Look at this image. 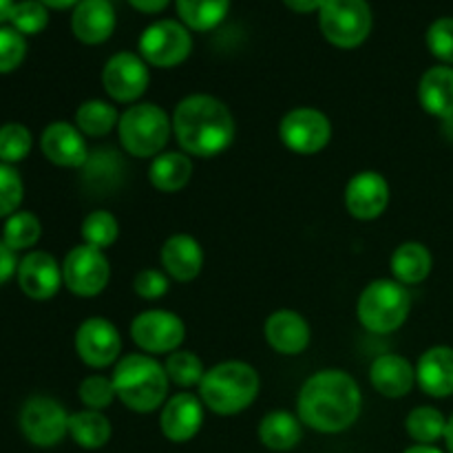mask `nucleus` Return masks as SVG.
<instances>
[{"mask_svg": "<svg viewBox=\"0 0 453 453\" xmlns=\"http://www.w3.org/2000/svg\"><path fill=\"white\" fill-rule=\"evenodd\" d=\"M22 197H25V186H22L20 175L12 164L0 162V219H7L20 208Z\"/></svg>", "mask_w": 453, "mask_h": 453, "instance_id": "nucleus-38", "label": "nucleus"}, {"mask_svg": "<svg viewBox=\"0 0 453 453\" xmlns=\"http://www.w3.org/2000/svg\"><path fill=\"white\" fill-rule=\"evenodd\" d=\"M71 29L84 44H100L115 29V9L111 0H80L71 16Z\"/></svg>", "mask_w": 453, "mask_h": 453, "instance_id": "nucleus-20", "label": "nucleus"}, {"mask_svg": "<svg viewBox=\"0 0 453 453\" xmlns=\"http://www.w3.org/2000/svg\"><path fill=\"white\" fill-rule=\"evenodd\" d=\"M13 4H16L13 0H0V22L9 20V13H12Z\"/></svg>", "mask_w": 453, "mask_h": 453, "instance_id": "nucleus-46", "label": "nucleus"}, {"mask_svg": "<svg viewBox=\"0 0 453 453\" xmlns=\"http://www.w3.org/2000/svg\"><path fill=\"white\" fill-rule=\"evenodd\" d=\"M162 265L171 279L188 283L199 277L203 268V250L190 234H173L162 246Z\"/></svg>", "mask_w": 453, "mask_h": 453, "instance_id": "nucleus-22", "label": "nucleus"}, {"mask_svg": "<svg viewBox=\"0 0 453 453\" xmlns=\"http://www.w3.org/2000/svg\"><path fill=\"white\" fill-rule=\"evenodd\" d=\"M113 388L119 401L137 414H150L166 403L168 380L166 367L159 365L149 354H128L115 365Z\"/></svg>", "mask_w": 453, "mask_h": 453, "instance_id": "nucleus-3", "label": "nucleus"}, {"mask_svg": "<svg viewBox=\"0 0 453 453\" xmlns=\"http://www.w3.org/2000/svg\"><path fill=\"white\" fill-rule=\"evenodd\" d=\"M131 336L140 349L149 354L177 352L186 339V326L168 310H146L131 323Z\"/></svg>", "mask_w": 453, "mask_h": 453, "instance_id": "nucleus-12", "label": "nucleus"}, {"mask_svg": "<svg viewBox=\"0 0 453 453\" xmlns=\"http://www.w3.org/2000/svg\"><path fill=\"white\" fill-rule=\"evenodd\" d=\"M389 184L380 173H357L345 186V208L361 221H372L388 211Z\"/></svg>", "mask_w": 453, "mask_h": 453, "instance_id": "nucleus-16", "label": "nucleus"}, {"mask_svg": "<svg viewBox=\"0 0 453 453\" xmlns=\"http://www.w3.org/2000/svg\"><path fill=\"white\" fill-rule=\"evenodd\" d=\"M164 367H166L168 380L175 385H180V388H184V389L193 388V385H202L203 376H206V372H208L197 354L181 352V349L168 354L166 365Z\"/></svg>", "mask_w": 453, "mask_h": 453, "instance_id": "nucleus-34", "label": "nucleus"}, {"mask_svg": "<svg viewBox=\"0 0 453 453\" xmlns=\"http://www.w3.org/2000/svg\"><path fill=\"white\" fill-rule=\"evenodd\" d=\"M321 31L334 47L354 49L372 31V9L367 0H323L319 9Z\"/></svg>", "mask_w": 453, "mask_h": 453, "instance_id": "nucleus-7", "label": "nucleus"}, {"mask_svg": "<svg viewBox=\"0 0 453 453\" xmlns=\"http://www.w3.org/2000/svg\"><path fill=\"white\" fill-rule=\"evenodd\" d=\"M9 22L22 35H35L47 27L49 12L40 0H20L13 4Z\"/></svg>", "mask_w": 453, "mask_h": 453, "instance_id": "nucleus-36", "label": "nucleus"}, {"mask_svg": "<svg viewBox=\"0 0 453 453\" xmlns=\"http://www.w3.org/2000/svg\"><path fill=\"white\" fill-rule=\"evenodd\" d=\"M445 442H447V449L449 453H453V416L447 420V429H445Z\"/></svg>", "mask_w": 453, "mask_h": 453, "instance_id": "nucleus-48", "label": "nucleus"}, {"mask_svg": "<svg viewBox=\"0 0 453 453\" xmlns=\"http://www.w3.org/2000/svg\"><path fill=\"white\" fill-rule=\"evenodd\" d=\"M418 102L434 118H453V66L436 65L425 71L418 82Z\"/></svg>", "mask_w": 453, "mask_h": 453, "instance_id": "nucleus-24", "label": "nucleus"}, {"mask_svg": "<svg viewBox=\"0 0 453 453\" xmlns=\"http://www.w3.org/2000/svg\"><path fill=\"white\" fill-rule=\"evenodd\" d=\"M416 383L432 398L453 396V348H429L416 365Z\"/></svg>", "mask_w": 453, "mask_h": 453, "instance_id": "nucleus-21", "label": "nucleus"}, {"mask_svg": "<svg viewBox=\"0 0 453 453\" xmlns=\"http://www.w3.org/2000/svg\"><path fill=\"white\" fill-rule=\"evenodd\" d=\"M18 286L29 299L49 301L58 295L62 281V265L49 252L34 250L18 264Z\"/></svg>", "mask_w": 453, "mask_h": 453, "instance_id": "nucleus-15", "label": "nucleus"}, {"mask_svg": "<svg viewBox=\"0 0 453 453\" xmlns=\"http://www.w3.org/2000/svg\"><path fill=\"white\" fill-rule=\"evenodd\" d=\"M265 339L274 352L283 357H296L310 345V326L295 310H277L265 321Z\"/></svg>", "mask_w": 453, "mask_h": 453, "instance_id": "nucleus-19", "label": "nucleus"}, {"mask_svg": "<svg viewBox=\"0 0 453 453\" xmlns=\"http://www.w3.org/2000/svg\"><path fill=\"white\" fill-rule=\"evenodd\" d=\"M164 436L171 442H188L203 425V403L190 392H180L168 398L159 416Z\"/></svg>", "mask_w": 453, "mask_h": 453, "instance_id": "nucleus-17", "label": "nucleus"}, {"mask_svg": "<svg viewBox=\"0 0 453 453\" xmlns=\"http://www.w3.org/2000/svg\"><path fill=\"white\" fill-rule=\"evenodd\" d=\"M119 122V113L113 104L104 100H87L75 111V127L82 135L102 137L113 131Z\"/></svg>", "mask_w": 453, "mask_h": 453, "instance_id": "nucleus-29", "label": "nucleus"}, {"mask_svg": "<svg viewBox=\"0 0 453 453\" xmlns=\"http://www.w3.org/2000/svg\"><path fill=\"white\" fill-rule=\"evenodd\" d=\"M173 133V119L157 104H133L118 122V135L124 150L133 157H157L168 144Z\"/></svg>", "mask_w": 453, "mask_h": 453, "instance_id": "nucleus-5", "label": "nucleus"}, {"mask_svg": "<svg viewBox=\"0 0 453 453\" xmlns=\"http://www.w3.org/2000/svg\"><path fill=\"white\" fill-rule=\"evenodd\" d=\"M283 3H286V7H290L292 12L312 13L321 9L323 0H283Z\"/></svg>", "mask_w": 453, "mask_h": 453, "instance_id": "nucleus-43", "label": "nucleus"}, {"mask_svg": "<svg viewBox=\"0 0 453 453\" xmlns=\"http://www.w3.org/2000/svg\"><path fill=\"white\" fill-rule=\"evenodd\" d=\"M279 137L292 153L314 155L330 144L332 124L321 111L299 106L283 115L279 124Z\"/></svg>", "mask_w": 453, "mask_h": 453, "instance_id": "nucleus-10", "label": "nucleus"}, {"mask_svg": "<svg viewBox=\"0 0 453 453\" xmlns=\"http://www.w3.org/2000/svg\"><path fill=\"white\" fill-rule=\"evenodd\" d=\"M42 237V226L34 212L18 211L12 217H7L3 228V242L12 248L13 252L29 250Z\"/></svg>", "mask_w": 453, "mask_h": 453, "instance_id": "nucleus-32", "label": "nucleus"}, {"mask_svg": "<svg viewBox=\"0 0 453 453\" xmlns=\"http://www.w3.org/2000/svg\"><path fill=\"white\" fill-rule=\"evenodd\" d=\"M405 453H442V451L436 449L434 445H414V447H410Z\"/></svg>", "mask_w": 453, "mask_h": 453, "instance_id": "nucleus-47", "label": "nucleus"}, {"mask_svg": "<svg viewBox=\"0 0 453 453\" xmlns=\"http://www.w3.org/2000/svg\"><path fill=\"white\" fill-rule=\"evenodd\" d=\"M34 146L31 131L20 122H7L0 127V162L18 164L29 155Z\"/></svg>", "mask_w": 453, "mask_h": 453, "instance_id": "nucleus-35", "label": "nucleus"}, {"mask_svg": "<svg viewBox=\"0 0 453 453\" xmlns=\"http://www.w3.org/2000/svg\"><path fill=\"white\" fill-rule=\"evenodd\" d=\"M27 56L25 35L13 27H0V73H12Z\"/></svg>", "mask_w": 453, "mask_h": 453, "instance_id": "nucleus-40", "label": "nucleus"}, {"mask_svg": "<svg viewBox=\"0 0 453 453\" xmlns=\"http://www.w3.org/2000/svg\"><path fill=\"white\" fill-rule=\"evenodd\" d=\"M20 429L35 447H53L69 434V414L49 396H34L22 405Z\"/></svg>", "mask_w": 453, "mask_h": 453, "instance_id": "nucleus-11", "label": "nucleus"}, {"mask_svg": "<svg viewBox=\"0 0 453 453\" xmlns=\"http://www.w3.org/2000/svg\"><path fill=\"white\" fill-rule=\"evenodd\" d=\"M405 429L411 441H416L418 445H434L445 438L447 418L436 407H416L407 416Z\"/></svg>", "mask_w": 453, "mask_h": 453, "instance_id": "nucleus-31", "label": "nucleus"}, {"mask_svg": "<svg viewBox=\"0 0 453 453\" xmlns=\"http://www.w3.org/2000/svg\"><path fill=\"white\" fill-rule=\"evenodd\" d=\"M181 22L188 29L208 31L226 18L230 0H175Z\"/></svg>", "mask_w": 453, "mask_h": 453, "instance_id": "nucleus-30", "label": "nucleus"}, {"mask_svg": "<svg viewBox=\"0 0 453 453\" xmlns=\"http://www.w3.org/2000/svg\"><path fill=\"white\" fill-rule=\"evenodd\" d=\"M259 385L255 367L242 361H224L206 372L199 385V398L215 414L233 416L255 403Z\"/></svg>", "mask_w": 453, "mask_h": 453, "instance_id": "nucleus-4", "label": "nucleus"}, {"mask_svg": "<svg viewBox=\"0 0 453 453\" xmlns=\"http://www.w3.org/2000/svg\"><path fill=\"white\" fill-rule=\"evenodd\" d=\"M372 388L388 398H403L416 383V367L398 354H383L372 363Z\"/></svg>", "mask_w": 453, "mask_h": 453, "instance_id": "nucleus-23", "label": "nucleus"}, {"mask_svg": "<svg viewBox=\"0 0 453 453\" xmlns=\"http://www.w3.org/2000/svg\"><path fill=\"white\" fill-rule=\"evenodd\" d=\"M361 405V388L341 370H323L310 376L296 401L301 423L321 434H339L352 427Z\"/></svg>", "mask_w": 453, "mask_h": 453, "instance_id": "nucleus-1", "label": "nucleus"}, {"mask_svg": "<svg viewBox=\"0 0 453 453\" xmlns=\"http://www.w3.org/2000/svg\"><path fill=\"white\" fill-rule=\"evenodd\" d=\"M119 237V224L109 211H93L82 221V239L87 246L106 250Z\"/></svg>", "mask_w": 453, "mask_h": 453, "instance_id": "nucleus-33", "label": "nucleus"}, {"mask_svg": "<svg viewBox=\"0 0 453 453\" xmlns=\"http://www.w3.org/2000/svg\"><path fill=\"white\" fill-rule=\"evenodd\" d=\"M193 177V162L186 153H159L149 168V180L159 193H177Z\"/></svg>", "mask_w": 453, "mask_h": 453, "instance_id": "nucleus-26", "label": "nucleus"}, {"mask_svg": "<svg viewBox=\"0 0 453 453\" xmlns=\"http://www.w3.org/2000/svg\"><path fill=\"white\" fill-rule=\"evenodd\" d=\"M357 314L367 332H396L410 314V292L392 279H376L358 296Z\"/></svg>", "mask_w": 453, "mask_h": 453, "instance_id": "nucleus-6", "label": "nucleus"}, {"mask_svg": "<svg viewBox=\"0 0 453 453\" xmlns=\"http://www.w3.org/2000/svg\"><path fill=\"white\" fill-rule=\"evenodd\" d=\"M69 436L84 449H100L111 441V423L102 411H75L69 416Z\"/></svg>", "mask_w": 453, "mask_h": 453, "instance_id": "nucleus-28", "label": "nucleus"}, {"mask_svg": "<svg viewBox=\"0 0 453 453\" xmlns=\"http://www.w3.org/2000/svg\"><path fill=\"white\" fill-rule=\"evenodd\" d=\"M168 279L171 277L159 273V270L146 268L135 277V281H133V290H135V295H140L142 299L157 301L168 292V286H171Z\"/></svg>", "mask_w": 453, "mask_h": 453, "instance_id": "nucleus-41", "label": "nucleus"}, {"mask_svg": "<svg viewBox=\"0 0 453 453\" xmlns=\"http://www.w3.org/2000/svg\"><path fill=\"white\" fill-rule=\"evenodd\" d=\"M193 51V38L188 27L177 20H157L144 29L140 35V56L146 65L171 66L181 65Z\"/></svg>", "mask_w": 453, "mask_h": 453, "instance_id": "nucleus-8", "label": "nucleus"}, {"mask_svg": "<svg viewBox=\"0 0 453 453\" xmlns=\"http://www.w3.org/2000/svg\"><path fill=\"white\" fill-rule=\"evenodd\" d=\"M427 47L442 65L453 66V18L442 16L427 29Z\"/></svg>", "mask_w": 453, "mask_h": 453, "instance_id": "nucleus-39", "label": "nucleus"}, {"mask_svg": "<svg viewBox=\"0 0 453 453\" xmlns=\"http://www.w3.org/2000/svg\"><path fill=\"white\" fill-rule=\"evenodd\" d=\"M303 429L296 416L288 411H270L259 423V441L273 451H290L299 445Z\"/></svg>", "mask_w": 453, "mask_h": 453, "instance_id": "nucleus-27", "label": "nucleus"}, {"mask_svg": "<svg viewBox=\"0 0 453 453\" xmlns=\"http://www.w3.org/2000/svg\"><path fill=\"white\" fill-rule=\"evenodd\" d=\"M173 131L186 155L215 157L234 140V118L228 106L206 93L184 97L173 113Z\"/></svg>", "mask_w": 453, "mask_h": 453, "instance_id": "nucleus-2", "label": "nucleus"}, {"mask_svg": "<svg viewBox=\"0 0 453 453\" xmlns=\"http://www.w3.org/2000/svg\"><path fill=\"white\" fill-rule=\"evenodd\" d=\"M150 73L144 58L133 51H119L106 60L102 84L115 102H137L149 88Z\"/></svg>", "mask_w": 453, "mask_h": 453, "instance_id": "nucleus-13", "label": "nucleus"}, {"mask_svg": "<svg viewBox=\"0 0 453 453\" xmlns=\"http://www.w3.org/2000/svg\"><path fill=\"white\" fill-rule=\"evenodd\" d=\"M42 155L62 168H80L87 164L88 150L82 131L69 122H51L40 137Z\"/></svg>", "mask_w": 453, "mask_h": 453, "instance_id": "nucleus-18", "label": "nucleus"}, {"mask_svg": "<svg viewBox=\"0 0 453 453\" xmlns=\"http://www.w3.org/2000/svg\"><path fill=\"white\" fill-rule=\"evenodd\" d=\"M78 394L82 405L93 411L106 410V407L113 405V401L118 398V394H115V388H113V379H106V376L102 374L87 376V379L80 383Z\"/></svg>", "mask_w": 453, "mask_h": 453, "instance_id": "nucleus-37", "label": "nucleus"}, {"mask_svg": "<svg viewBox=\"0 0 453 453\" xmlns=\"http://www.w3.org/2000/svg\"><path fill=\"white\" fill-rule=\"evenodd\" d=\"M40 3L44 4V7H51V9H66V7H73V4H78L80 0H40Z\"/></svg>", "mask_w": 453, "mask_h": 453, "instance_id": "nucleus-45", "label": "nucleus"}, {"mask_svg": "<svg viewBox=\"0 0 453 453\" xmlns=\"http://www.w3.org/2000/svg\"><path fill=\"white\" fill-rule=\"evenodd\" d=\"M75 352L88 367L113 365L122 352V336L118 327L102 317L87 319L75 332Z\"/></svg>", "mask_w": 453, "mask_h": 453, "instance_id": "nucleus-14", "label": "nucleus"}, {"mask_svg": "<svg viewBox=\"0 0 453 453\" xmlns=\"http://www.w3.org/2000/svg\"><path fill=\"white\" fill-rule=\"evenodd\" d=\"M18 264L20 261L16 259V252L0 239V286L7 283L18 273Z\"/></svg>", "mask_w": 453, "mask_h": 453, "instance_id": "nucleus-42", "label": "nucleus"}, {"mask_svg": "<svg viewBox=\"0 0 453 453\" xmlns=\"http://www.w3.org/2000/svg\"><path fill=\"white\" fill-rule=\"evenodd\" d=\"M128 3H131L135 9H140V12L155 13V12H162L171 0H128Z\"/></svg>", "mask_w": 453, "mask_h": 453, "instance_id": "nucleus-44", "label": "nucleus"}, {"mask_svg": "<svg viewBox=\"0 0 453 453\" xmlns=\"http://www.w3.org/2000/svg\"><path fill=\"white\" fill-rule=\"evenodd\" d=\"M432 252L420 242H405L394 250L392 273L403 286H418L432 273Z\"/></svg>", "mask_w": 453, "mask_h": 453, "instance_id": "nucleus-25", "label": "nucleus"}, {"mask_svg": "<svg viewBox=\"0 0 453 453\" xmlns=\"http://www.w3.org/2000/svg\"><path fill=\"white\" fill-rule=\"evenodd\" d=\"M111 279V265L104 250L87 246H75L62 261V281L75 296H97Z\"/></svg>", "mask_w": 453, "mask_h": 453, "instance_id": "nucleus-9", "label": "nucleus"}]
</instances>
